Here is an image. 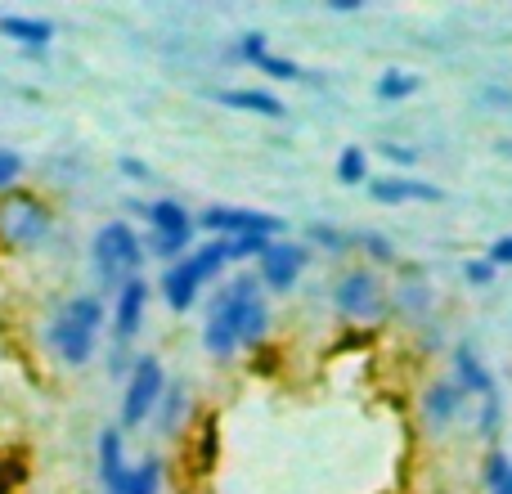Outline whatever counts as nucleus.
I'll return each mask as SVG.
<instances>
[{
  "mask_svg": "<svg viewBox=\"0 0 512 494\" xmlns=\"http://www.w3.org/2000/svg\"><path fill=\"white\" fill-rule=\"evenodd\" d=\"M369 198L382 207H400V203H441V185L418 176H373L369 180Z\"/></svg>",
  "mask_w": 512,
  "mask_h": 494,
  "instance_id": "obj_12",
  "label": "nucleus"
},
{
  "mask_svg": "<svg viewBox=\"0 0 512 494\" xmlns=\"http://www.w3.org/2000/svg\"><path fill=\"white\" fill-rule=\"evenodd\" d=\"M95 463H99V486H104V494H113L117 486H122V477L131 472V463H126V436L122 427H104L95 441Z\"/></svg>",
  "mask_w": 512,
  "mask_h": 494,
  "instance_id": "obj_15",
  "label": "nucleus"
},
{
  "mask_svg": "<svg viewBox=\"0 0 512 494\" xmlns=\"http://www.w3.org/2000/svg\"><path fill=\"white\" fill-rule=\"evenodd\" d=\"M252 68H261L265 77H274V81H301V77H306V68H301L297 59H283V54H274V50L261 54Z\"/></svg>",
  "mask_w": 512,
  "mask_h": 494,
  "instance_id": "obj_23",
  "label": "nucleus"
},
{
  "mask_svg": "<svg viewBox=\"0 0 512 494\" xmlns=\"http://www.w3.org/2000/svg\"><path fill=\"white\" fill-rule=\"evenodd\" d=\"M185 414H189V391L180 387V382H171L167 387V396H162V405H158V432L162 436H176L180 427H185Z\"/></svg>",
  "mask_w": 512,
  "mask_h": 494,
  "instance_id": "obj_20",
  "label": "nucleus"
},
{
  "mask_svg": "<svg viewBox=\"0 0 512 494\" xmlns=\"http://www.w3.org/2000/svg\"><path fill=\"white\" fill-rule=\"evenodd\" d=\"M18 180H23V158H18L14 149H5V144H0V194H9Z\"/></svg>",
  "mask_w": 512,
  "mask_h": 494,
  "instance_id": "obj_28",
  "label": "nucleus"
},
{
  "mask_svg": "<svg viewBox=\"0 0 512 494\" xmlns=\"http://www.w3.org/2000/svg\"><path fill=\"white\" fill-rule=\"evenodd\" d=\"M310 261V247L306 243H288V239H270L265 243V252L256 256V283H261L265 292H292L301 279V270H306Z\"/></svg>",
  "mask_w": 512,
  "mask_h": 494,
  "instance_id": "obj_10",
  "label": "nucleus"
},
{
  "mask_svg": "<svg viewBox=\"0 0 512 494\" xmlns=\"http://www.w3.org/2000/svg\"><path fill=\"white\" fill-rule=\"evenodd\" d=\"M333 176H337V185H346V189L369 185V153H364L360 144H346L333 162Z\"/></svg>",
  "mask_w": 512,
  "mask_h": 494,
  "instance_id": "obj_21",
  "label": "nucleus"
},
{
  "mask_svg": "<svg viewBox=\"0 0 512 494\" xmlns=\"http://www.w3.org/2000/svg\"><path fill=\"white\" fill-rule=\"evenodd\" d=\"M450 378L459 382L468 396H477V400L499 396V382H495V373H490V364L481 360L477 346H468V342H459L450 351Z\"/></svg>",
  "mask_w": 512,
  "mask_h": 494,
  "instance_id": "obj_13",
  "label": "nucleus"
},
{
  "mask_svg": "<svg viewBox=\"0 0 512 494\" xmlns=\"http://www.w3.org/2000/svg\"><path fill=\"white\" fill-rule=\"evenodd\" d=\"M216 104L225 108H239V113H252V117H288V104H283L274 90H261V86H230V90H216Z\"/></svg>",
  "mask_w": 512,
  "mask_h": 494,
  "instance_id": "obj_16",
  "label": "nucleus"
},
{
  "mask_svg": "<svg viewBox=\"0 0 512 494\" xmlns=\"http://www.w3.org/2000/svg\"><path fill=\"white\" fill-rule=\"evenodd\" d=\"M270 333V306L261 297L256 274H234L230 283H221L207 306V324H203V346L212 360H234L239 351L265 342Z\"/></svg>",
  "mask_w": 512,
  "mask_h": 494,
  "instance_id": "obj_1",
  "label": "nucleus"
},
{
  "mask_svg": "<svg viewBox=\"0 0 512 494\" xmlns=\"http://www.w3.org/2000/svg\"><path fill=\"white\" fill-rule=\"evenodd\" d=\"M333 310L342 319H351V324H373V319L387 315V283L378 279L373 270H346L333 279Z\"/></svg>",
  "mask_w": 512,
  "mask_h": 494,
  "instance_id": "obj_7",
  "label": "nucleus"
},
{
  "mask_svg": "<svg viewBox=\"0 0 512 494\" xmlns=\"http://www.w3.org/2000/svg\"><path fill=\"white\" fill-rule=\"evenodd\" d=\"M463 405H468V391L454 378H436L432 387L423 391V423L432 432H450V423H459Z\"/></svg>",
  "mask_w": 512,
  "mask_h": 494,
  "instance_id": "obj_14",
  "label": "nucleus"
},
{
  "mask_svg": "<svg viewBox=\"0 0 512 494\" xmlns=\"http://www.w3.org/2000/svg\"><path fill=\"white\" fill-rule=\"evenodd\" d=\"M54 32H59V27H54L50 18H32V14H0V36H9V41L23 45V50H45V45L54 41Z\"/></svg>",
  "mask_w": 512,
  "mask_h": 494,
  "instance_id": "obj_17",
  "label": "nucleus"
},
{
  "mask_svg": "<svg viewBox=\"0 0 512 494\" xmlns=\"http://www.w3.org/2000/svg\"><path fill=\"white\" fill-rule=\"evenodd\" d=\"M396 306H400V310H409V315H423V310L432 306V288H427L423 279L400 283V288H396Z\"/></svg>",
  "mask_w": 512,
  "mask_h": 494,
  "instance_id": "obj_24",
  "label": "nucleus"
},
{
  "mask_svg": "<svg viewBox=\"0 0 512 494\" xmlns=\"http://www.w3.org/2000/svg\"><path fill=\"white\" fill-rule=\"evenodd\" d=\"M328 9H333V14H355V9H364L360 0H328Z\"/></svg>",
  "mask_w": 512,
  "mask_h": 494,
  "instance_id": "obj_35",
  "label": "nucleus"
},
{
  "mask_svg": "<svg viewBox=\"0 0 512 494\" xmlns=\"http://www.w3.org/2000/svg\"><path fill=\"white\" fill-rule=\"evenodd\" d=\"M225 265H230V239H207V243L189 247L180 261H171L167 270H162V279H158L162 301H167L176 315L194 310V301L212 288V279Z\"/></svg>",
  "mask_w": 512,
  "mask_h": 494,
  "instance_id": "obj_3",
  "label": "nucleus"
},
{
  "mask_svg": "<svg viewBox=\"0 0 512 494\" xmlns=\"http://www.w3.org/2000/svg\"><path fill=\"white\" fill-rule=\"evenodd\" d=\"M418 86H423V81H418L414 72H405V68H387L378 81H373V95H378V104H405V99H414V95H418Z\"/></svg>",
  "mask_w": 512,
  "mask_h": 494,
  "instance_id": "obj_19",
  "label": "nucleus"
},
{
  "mask_svg": "<svg viewBox=\"0 0 512 494\" xmlns=\"http://www.w3.org/2000/svg\"><path fill=\"white\" fill-rule=\"evenodd\" d=\"M117 167H122V176H131V180H149V176H153L149 162H140V158H122Z\"/></svg>",
  "mask_w": 512,
  "mask_h": 494,
  "instance_id": "obj_34",
  "label": "nucleus"
},
{
  "mask_svg": "<svg viewBox=\"0 0 512 494\" xmlns=\"http://www.w3.org/2000/svg\"><path fill=\"white\" fill-rule=\"evenodd\" d=\"M167 387L171 382L158 355H135L131 373H126V387H122V432H135V427L149 423L158 414Z\"/></svg>",
  "mask_w": 512,
  "mask_h": 494,
  "instance_id": "obj_6",
  "label": "nucleus"
},
{
  "mask_svg": "<svg viewBox=\"0 0 512 494\" xmlns=\"http://www.w3.org/2000/svg\"><path fill=\"white\" fill-rule=\"evenodd\" d=\"M0 234L14 247H41L54 234V216L41 198L9 194L5 203H0Z\"/></svg>",
  "mask_w": 512,
  "mask_h": 494,
  "instance_id": "obj_8",
  "label": "nucleus"
},
{
  "mask_svg": "<svg viewBox=\"0 0 512 494\" xmlns=\"http://www.w3.org/2000/svg\"><path fill=\"white\" fill-rule=\"evenodd\" d=\"M198 230H207L212 239H279L283 221L270 212H252V207H207L194 216Z\"/></svg>",
  "mask_w": 512,
  "mask_h": 494,
  "instance_id": "obj_9",
  "label": "nucleus"
},
{
  "mask_svg": "<svg viewBox=\"0 0 512 494\" xmlns=\"http://www.w3.org/2000/svg\"><path fill=\"white\" fill-rule=\"evenodd\" d=\"M382 158L391 162V167H405V176L418 167V149H409V144H396V140H382Z\"/></svg>",
  "mask_w": 512,
  "mask_h": 494,
  "instance_id": "obj_30",
  "label": "nucleus"
},
{
  "mask_svg": "<svg viewBox=\"0 0 512 494\" xmlns=\"http://www.w3.org/2000/svg\"><path fill=\"white\" fill-rule=\"evenodd\" d=\"M140 216H144V225H149V243H144V252L162 256V261L171 265L194 247L198 221L185 203H176V198H153V203H140Z\"/></svg>",
  "mask_w": 512,
  "mask_h": 494,
  "instance_id": "obj_5",
  "label": "nucleus"
},
{
  "mask_svg": "<svg viewBox=\"0 0 512 494\" xmlns=\"http://www.w3.org/2000/svg\"><path fill=\"white\" fill-rule=\"evenodd\" d=\"M104 324H108L104 297H95V292H77V297H68L50 315V324H45V342H50V351L59 355V364L81 369V364L95 360V346H99Z\"/></svg>",
  "mask_w": 512,
  "mask_h": 494,
  "instance_id": "obj_2",
  "label": "nucleus"
},
{
  "mask_svg": "<svg viewBox=\"0 0 512 494\" xmlns=\"http://www.w3.org/2000/svg\"><path fill=\"white\" fill-rule=\"evenodd\" d=\"M310 243H319L324 252H333V256H342L346 247H351V239H346V234L337 230V225H324V221L310 225Z\"/></svg>",
  "mask_w": 512,
  "mask_h": 494,
  "instance_id": "obj_26",
  "label": "nucleus"
},
{
  "mask_svg": "<svg viewBox=\"0 0 512 494\" xmlns=\"http://www.w3.org/2000/svg\"><path fill=\"white\" fill-rule=\"evenodd\" d=\"M144 239L131 230V221H108L95 230L90 239V265H95V279L104 283L108 292H117L122 283L140 279V265H144Z\"/></svg>",
  "mask_w": 512,
  "mask_h": 494,
  "instance_id": "obj_4",
  "label": "nucleus"
},
{
  "mask_svg": "<svg viewBox=\"0 0 512 494\" xmlns=\"http://www.w3.org/2000/svg\"><path fill=\"white\" fill-rule=\"evenodd\" d=\"M463 279H468V288H490L495 283V265L481 256V261H468L463 265Z\"/></svg>",
  "mask_w": 512,
  "mask_h": 494,
  "instance_id": "obj_31",
  "label": "nucleus"
},
{
  "mask_svg": "<svg viewBox=\"0 0 512 494\" xmlns=\"http://www.w3.org/2000/svg\"><path fill=\"white\" fill-rule=\"evenodd\" d=\"M162 481H167V463L144 459V463H131V472H126L113 494H162Z\"/></svg>",
  "mask_w": 512,
  "mask_h": 494,
  "instance_id": "obj_18",
  "label": "nucleus"
},
{
  "mask_svg": "<svg viewBox=\"0 0 512 494\" xmlns=\"http://www.w3.org/2000/svg\"><path fill=\"white\" fill-rule=\"evenodd\" d=\"M481 490L486 494H512V459L504 450H490L486 459H481Z\"/></svg>",
  "mask_w": 512,
  "mask_h": 494,
  "instance_id": "obj_22",
  "label": "nucleus"
},
{
  "mask_svg": "<svg viewBox=\"0 0 512 494\" xmlns=\"http://www.w3.org/2000/svg\"><path fill=\"white\" fill-rule=\"evenodd\" d=\"M499 418H504V396H490V400H481L477 432L486 436V441H495V436H499Z\"/></svg>",
  "mask_w": 512,
  "mask_h": 494,
  "instance_id": "obj_27",
  "label": "nucleus"
},
{
  "mask_svg": "<svg viewBox=\"0 0 512 494\" xmlns=\"http://www.w3.org/2000/svg\"><path fill=\"white\" fill-rule=\"evenodd\" d=\"M261 54H270V41H265V32H243L239 45H234V59H243V63H256Z\"/></svg>",
  "mask_w": 512,
  "mask_h": 494,
  "instance_id": "obj_29",
  "label": "nucleus"
},
{
  "mask_svg": "<svg viewBox=\"0 0 512 494\" xmlns=\"http://www.w3.org/2000/svg\"><path fill=\"white\" fill-rule=\"evenodd\" d=\"M486 261L495 265V270H504V265H512V234H499V239L486 247Z\"/></svg>",
  "mask_w": 512,
  "mask_h": 494,
  "instance_id": "obj_32",
  "label": "nucleus"
},
{
  "mask_svg": "<svg viewBox=\"0 0 512 494\" xmlns=\"http://www.w3.org/2000/svg\"><path fill=\"white\" fill-rule=\"evenodd\" d=\"M149 283H144V274L140 279H131V283H122V288L113 292V315H108V324H113V342H117V351H126V346L135 342V333L144 328V310H149Z\"/></svg>",
  "mask_w": 512,
  "mask_h": 494,
  "instance_id": "obj_11",
  "label": "nucleus"
},
{
  "mask_svg": "<svg viewBox=\"0 0 512 494\" xmlns=\"http://www.w3.org/2000/svg\"><path fill=\"white\" fill-rule=\"evenodd\" d=\"M355 243L364 247V256H369L373 265H396V247H391L387 234H373V230H364V234H355Z\"/></svg>",
  "mask_w": 512,
  "mask_h": 494,
  "instance_id": "obj_25",
  "label": "nucleus"
},
{
  "mask_svg": "<svg viewBox=\"0 0 512 494\" xmlns=\"http://www.w3.org/2000/svg\"><path fill=\"white\" fill-rule=\"evenodd\" d=\"M481 104L499 108V113H508L512 108V90L508 86H481Z\"/></svg>",
  "mask_w": 512,
  "mask_h": 494,
  "instance_id": "obj_33",
  "label": "nucleus"
}]
</instances>
